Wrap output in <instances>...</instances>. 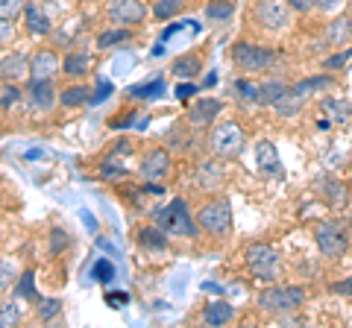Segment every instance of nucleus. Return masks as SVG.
I'll use <instances>...</instances> for the list:
<instances>
[{
  "mask_svg": "<svg viewBox=\"0 0 352 328\" xmlns=\"http://www.w3.org/2000/svg\"><path fill=\"white\" fill-rule=\"evenodd\" d=\"M314 244L326 261H338L349 253L352 229H349V223L340 220V217H326V220L314 226Z\"/></svg>",
  "mask_w": 352,
  "mask_h": 328,
  "instance_id": "f257e3e1",
  "label": "nucleus"
},
{
  "mask_svg": "<svg viewBox=\"0 0 352 328\" xmlns=\"http://www.w3.org/2000/svg\"><path fill=\"white\" fill-rule=\"evenodd\" d=\"M305 288L300 284H276L258 293V308L270 316H282V314H294L296 308H302L305 302Z\"/></svg>",
  "mask_w": 352,
  "mask_h": 328,
  "instance_id": "f03ea898",
  "label": "nucleus"
},
{
  "mask_svg": "<svg viewBox=\"0 0 352 328\" xmlns=\"http://www.w3.org/2000/svg\"><path fill=\"white\" fill-rule=\"evenodd\" d=\"M247 267L258 281H273L282 272V258L276 253V246L256 240V244L247 246Z\"/></svg>",
  "mask_w": 352,
  "mask_h": 328,
  "instance_id": "7ed1b4c3",
  "label": "nucleus"
},
{
  "mask_svg": "<svg viewBox=\"0 0 352 328\" xmlns=\"http://www.w3.org/2000/svg\"><path fill=\"white\" fill-rule=\"evenodd\" d=\"M244 129H241L235 120H223V124H214L212 135H208V147H212V152L217 159H238L241 150H244Z\"/></svg>",
  "mask_w": 352,
  "mask_h": 328,
  "instance_id": "20e7f679",
  "label": "nucleus"
},
{
  "mask_svg": "<svg viewBox=\"0 0 352 328\" xmlns=\"http://www.w3.org/2000/svg\"><path fill=\"white\" fill-rule=\"evenodd\" d=\"M252 21L267 32H285L294 24V9L285 3V0H256Z\"/></svg>",
  "mask_w": 352,
  "mask_h": 328,
  "instance_id": "39448f33",
  "label": "nucleus"
},
{
  "mask_svg": "<svg viewBox=\"0 0 352 328\" xmlns=\"http://www.w3.org/2000/svg\"><path fill=\"white\" fill-rule=\"evenodd\" d=\"M197 226L212 237H226L232 232V209H229V200H223V196L208 200L200 209V214H197Z\"/></svg>",
  "mask_w": 352,
  "mask_h": 328,
  "instance_id": "423d86ee",
  "label": "nucleus"
},
{
  "mask_svg": "<svg viewBox=\"0 0 352 328\" xmlns=\"http://www.w3.org/2000/svg\"><path fill=\"white\" fill-rule=\"evenodd\" d=\"M232 62H235V68H241L244 73H264V71H270L273 62H276V53L270 47L252 45V41H235Z\"/></svg>",
  "mask_w": 352,
  "mask_h": 328,
  "instance_id": "0eeeda50",
  "label": "nucleus"
},
{
  "mask_svg": "<svg viewBox=\"0 0 352 328\" xmlns=\"http://www.w3.org/2000/svg\"><path fill=\"white\" fill-rule=\"evenodd\" d=\"M156 223L162 226V232H170V235H182V237L197 235V223L188 217V209H185L182 200H173L170 205H164L156 214Z\"/></svg>",
  "mask_w": 352,
  "mask_h": 328,
  "instance_id": "6e6552de",
  "label": "nucleus"
},
{
  "mask_svg": "<svg viewBox=\"0 0 352 328\" xmlns=\"http://www.w3.org/2000/svg\"><path fill=\"white\" fill-rule=\"evenodd\" d=\"M109 18L120 27H132L147 18V6L141 0H112L109 3Z\"/></svg>",
  "mask_w": 352,
  "mask_h": 328,
  "instance_id": "1a4fd4ad",
  "label": "nucleus"
},
{
  "mask_svg": "<svg viewBox=\"0 0 352 328\" xmlns=\"http://www.w3.org/2000/svg\"><path fill=\"white\" fill-rule=\"evenodd\" d=\"M170 173V152L164 147H153L144 152V161H141V176L147 182H159Z\"/></svg>",
  "mask_w": 352,
  "mask_h": 328,
  "instance_id": "9d476101",
  "label": "nucleus"
},
{
  "mask_svg": "<svg viewBox=\"0 0 352 328\" xmlns=\"http://www.w3.org/2000/svg\"><path fill=\"white\" fill-rule=\"evenodd\" d=\"M323 196H326V205H329V209L340 211V214H344L349 205H352V188H349L346 182L332 179V176L323 179Z\"/></svg>",
  "mask_w": 352,
  "mask_h": 328,
  "instance_id": "9b49d317",
  "label": "nucleus"
},
{
  "mask_svg": "<svg viewBox=\"0 0 352 328\" xmlns=\"http://www.w3.org/2000/svg\"><path fill=\"white\" fill-rule=\"evenodd\" d=\"M220 112H223V103H220V100H214V97H200V100L188 108V124H194V126H212Z\"/></svg>",
  "mask_w": 352,
  "mask_h": 328,
  "instance_id": "f8f14e48",
  "label": "nucleus"
},
{
  "mask_svg": "<svg viewBox=\"0 0 352 328\" xmlns=\"http://www.w3.org/2000/svg\"><path fill=\"white\" fill-rule=\"evenodd\" d=\"M326 45L335 50L352 45V18L349 15H338L326 24Z\"/></svg>",
  "mask_w": 352,
  "mask_h": 328,
  "instance_id": "ddd939ff",
  "label": "nucleus"
},
{
  "mask_svg": "<svg viewBox=\"0 0 352 328\" xmlns=\"http://www.w3.org/2000/svg\"><path fill=\"white\" fill-rule=\"evenodd\" d=\"M56 71H59V59H56V53H50V50H38L36 56L30 59V76L32 80H50Z\"/></svg>",
  "mask_w": 352,
  "mask_h": 328,
  "instance_id": "4468645a",
  "label": "nucleus"
},
{
  "mask_svg": "<svg viewBox=\"0 0 352 328\" xmlns=\"http://www.w3.org/2000/svg\"><path fill=\"white\" fill-rule=\"evenodd\" d=\"M256 161H258V170L261 173H273V176H279L282 173V164H279V152L276 147L270 144V141H258L256 144Z\"/></svg>",
  "mask_w": 352,
  "mask_h": 328,
  "instance_id": "2eb2a0df",
  "label": "nucleus"
},
{
  "mask_svg": "<svg viewBox=\"0 0 352 328\" xmlns=\"http://www.w3.org/2000/svg\"><path fill=\"white\" fill-rule=\"evenodd\" d=\"M232 316H235L232 305H229L226 299H214V302L206 305L203 323H206V325H226V323H232Z\"/></svg>",
  "mask_w": 352,
  "mask_h": 328,
  "instance_id": "dca6fc26",
  "label": "nucleus"
},
{
  "mask_svg": "<svg viewBox=\"0 0 352 328\" xmlns=\"http://www.w3.org/2000/svg\"><path fill=\"white\" fill-rule=\"evenodd\" d=\"M320 108H323L329 124H349L352 106H349V100H344V97H326V100L320 103Z\"/></svg>",
  "mask_w": 352,
  "mask_h": 328,
  "instance_id": "f3484780",
  "label": "nucleus"
},
{
  "mask_svg": "<svg viewBox=\"0 0 352 328\" xmlns=\"http://www.w3.org/2000/svg\"><path fill=\"white\" fill-rule=\"evenodd\" d=\"M30 103L36 108H50L56 103V89L50 85V80H32L30 85Z\"/></svg>",
  "mask_w": 352,
  "mask_h": 328,
  "instance_id": "a211bd4d",
  "label": "nucleus"
},
{
  "mask_svg": "<svg viewBox=\"0 0 352 328\" xmlns=\"http://www.w3.org/2000/svg\"><path fill=\"white\" fill-rule=\"evenodd\" d=\"M335 76L332 73H317V76H308V80H300L296 85H291V89L300 94V97H308L314 91H323V89H335Z\"/></svg>",
  "mask_w": 352,
  "mask_h": 328,
  "instance_id": "6ab92c4d",
  "label": "nucleus"
},
{
  "mask_svg": "<svg viewBox=\"0 0 352 328\" xmlns=\"http://www.w3.org/2000/svg\"><path fill=\"white\" fill-rule=\"evenodd\" d=\"M30 71V62L21 56V53H12V56H6V59H0V80H21Z\"/></svg>",
  "mask_w": 352,
  "mask_h": 328,
  "instance_id": "aec40b11",
  "label": "nucleus"
},
{
  "mask_svg": "<svg viewBox=\"0 0 352 328\" xmlns=\"http://www.w3.org/2000/svg\"><path fill=\"white\" fill-rule=\"evenodd\" d=\"M302 106H305V97H300L294 89H288L276 103H273V108H276V115L282 117H294V115H300L302 112Z\"/></svg>",
  "mask_w": 352,
  "mask_h": 328,
  "instance_id": "412c9836",
  "label": "nucleus"
},
{
  "mask_svg": "<svg viewBox=\"0 0 352 328\" xmlns=\"http://www.w3.org/2000/svg\"><path fill=\"white\" fill-rule=\"evenodd\" d=\"M200 71H203V59L197 56V53H185V56L173 62V73L179 76V80H194Z\"/></svg>",
  "mask_w": 352,
  "mask_h": 328,
  "instance_id": "4be33fe9",
  "label": "nucleus"
},
{
  "mask_svg": "<svg viewBox=\"0 0 352 328\" xmlns=\"http://www.w3.org/2000/svg\"><path fill=\"white\" fill-rule=\"evenodd\" d=\"M288 89H291V85H285L282 80H267L264 85H258V100L256 103L258 106H273Z\"/></svg>",
  "mask_w": 352,
  "mask_h": 328,
  "instance_id": "5701e85b",
  "label": "nucleus"
},
{
  "mask_svg": "<svg viewBox=\"0 0 352 328\" xmlns=\"http://www.w3.org/2000/svg\"><path fill=\"white\" fill-rule=\"evenodd\" d=\"M235 15V0H208L206 6V18L214 21V24H223Z\"/></svg>",
  "mask_w": 352,
  "mask_h": 328,
  "instance_id": "b1692460",
  "label": "nucleus"
},
{
  "mask_svg": "<svg viewBox=\"0 0 352 328\" xmlns=\"http://www.w3.org/2000/svg\"><path fill=\"white\" fill-rule=\"evenodd\" d=\"M24 15H27V30H30V32H36V36H47V32H50V21H47V15H44L36 3L24 6Z\"/></svg>",
  "mask_w": 352,
  "mask_h": 328,
  "instance_id": "393cba45",
  "label": "nucleus"
},
{
  "mask_svg": "<svg viewBox=\"0 0 352 328\" xmlns=\"http://www.w3.org/2000/svg\"><path fill=\"white\" fill-rule=\"evenodd\" d=\"M62 71L68 76H85L88 73V56L85 53H71V56L62 62Z\"/></svg>",
  "mask_w": 352,
  "mask_h": 328,
  "instance_id": "a878e982",
  "label": "nucleus"
},
{
  "mask_svg": "<svg viewBox=\"0 0 352 328\" xmlns=\"http://www.w3.org/2000/svg\"><path fill=\"white\" fill-rule=\"evenodd\" d=\"M141 246H147V249H164L168 246V240H164V235H162V226L141 229Z\"/></svg>",
  "mask_w": 352,
  "mask_h": 328,
  "instance_id": "bb28decb",
  "label": "nucleus"
},
{
  "mask_svg": "<svg viewBox=\"0 0 352 328\" xmlns=\"http://www.w3.org/2000/svg\"><path fill=\"white\" fill-rule=\"evenodd\" d=\"M176 12H182V0H156V6H153V15L159 21L176 18Z\"/></svg>",
  "mask_w": 352,
  "mask_h": 328,
  "instance_id": "cd10ccee",
  "label": "nucleus"
},
{
  "mask_svg": "<svg viewBox=\"0 0 352 328\" xmlns=\"http://www.w3.org/2000/svg\"><path fill=\"white\" fill-rule=\"evenodd\" d=\"M200 176H203V182H200V188H217L220 185V167H217V161H208V164H200Z\"/></svg>",
  "mask_w": 352,
  "mask_h": 328,
  "instance_id": "c85d7f7f",
  "label": "nucleus"
},
{
  "mask_svg": "<svg viewBox=\"0 0 352 328\" xmlns=\"http://www.w3.org/2000/svg\"><path fill=\"white\" fill-rule=\"evenodd\" d=\"M62 106H68V108H74V106H82L85 100H88V91L82 89V85H71V89H65L62 91Z\"/></svg>",
  "mask_w": 352,
  "mask_h": 328,
  "instance_id": "c756f323",
  "label": "nucleus"
},
{
  "mask_svg": "<svg viewBox=\"0 0 352 328\" xmlns=\"http://www.w3.org/2000/svg\"><path fill=\"white\" fill-rule=\"evenodd\" d=\"M164 89L162 80H153V82H144V85H135V89H129V97H135V100H144V97H159Z\"/></svg>",
  "mask_w": 352,
  "mask_h": 328,
  "instance_id": "7c9ffc66",
  "label": "nucleus"
},
{
  "mask_svg": "<svg viewBox=\"0 0 352 328\" xmlns=\"http://www.w3.org/2000/svg\"><path fill=\"white\" fill-rule=\"evenodd\" d=\"M352 59V45L346 47V50H338L335 56H329L326 62H323V68L329 71V73H335V71H344V65Z\"/></svg>",
  "mask_w": 352,
  "mask_h": 328,
  "instance_id": "2f4dec72",
  "label": "nucleus"
},
{
  "mask_svg": "<svg viewBox=\"0 0 352 328\" xmlns=\"http://www.w3.org/2000/svg\"><path fill=\"white\" fill-rule=\"evenodd\" d=\"M126 38H129L126 30H109V32H103V36L97 38V45L106 50V47H115V45H120V41H126Z\"/></svg>",
  "mask_w": 352,
  "mask_h": 328,
  "instance_id": "473e14b6",
  "label": "nucleus"
},
{
  "mask_svg": "<svg viewBox=\"0 0 352 328\" xmlns=\"http://www.w3.org/2000/svg\"><path fill=\"white\" fill-rule=\"evenodd\" d=\"M311 3V9H317V12H323V15H335L344 9L346 0H308Z\"/></svg>",
  "mask_w": 352,
  "mask_h": 328,
  "instance_id": "72a5a7b5",
  "label": "nucleus"
},
{
  "mask_svg": "<svg viewBox=\"0 0 352 328\" xmlns=\"http://www.w3.org/2000/svg\"><path fill=\"white\" fill-rule=\"evenodd\" d=\"M21 12H24V0H0V18L15 21Z\"/></svg>",
  "mask_w": 352,
  "mask_h": 328,
  "instance_id": "f704fd0d",
  "label": "nucleus"
},
{
  "mask_svg": "<svg viewBox=\"0 0 352 328\" xmlns=\"http://www.w3.org/2000/svg\"><path fill=\"white\" fill-rule=\"evenodd\" d=\"M21 320V311L15 302H3L0 305V325H15Z\"/></svg>",
  "mask_w": 352,
  "mask_h": 328,
  "instance_id": "c9c22d12",
  "label": "nucleus"
},
{
  "mask_svg": "<svg viewBox=\"0 0 352 328\" xmlns=\"http://www.w3.org/2000/svg\"><path fill=\"white\" fill-rule=\"evenodd\" d=\"M235 89H238V94H241V100H252V103L258 100V85H252L250 80H238Z\"/></svg>",
  "mask_w": 352,
  "mask_h": 328,
  "instance_id": "e433bc0d",
  "label": "nucleus"
},
{
  "mask_svg": "<svg viewBox=\"0 0 352 328\" xmlns=\"http://www.w3.org/2000/svg\"><path fill=\"white\" fill-rule=\"evenodd\" d=\"M15 281V267L9 261H0V290H6Z\"/></svg>",
  "mask_w": 352,
  "mask_h": 328,
  "instance_id": "4c0bfd02",
  "label": "nucleus"
},
{
  "mask_svg": "<svg viewBox=\"0 0 352 328\" xmlns=\"http://www.w3.org/2000/svg\"><path fill=\"white\" fill-rule=\"evenodd\" d=\"M94 276H97V281L109 284L115 279V270H112V264H106V261H97V264H94Z\"/></svg>",
  "mask_w": 352,
  "mask_h": 328,
  "instance_id": "58836bf2",
  "label": "nucleus"
},
{
  "mask_svg": "<svg viewBox=\"0 0 352 328\" xmlns=\"http://www.w3.org/2000/svg\"><path fill=\"white\" fill-rule=\"evenodd\" d=\"M38 314H41V320H50L53 314H59V302L56 299H41Z\"/></svg>",
  "mask_w": 352,
  "mask_h": 328,
  "instance_id": "ea45409f",
  "label": "nucleus"
},
{
  "mask_svg": "<svg viewBox=\"0 0 352 328\" xmlns=\"http://www.w3.org/2000/svg\"><path fill=\"white\" fill-rule=\"evenodd\" d=\"M332 293H340V296H349V299H352V276L335 281V284H332Z\"/></svg>",
  "mask_w": 352,
  "mask_h": 328,
  "instance_id": "a19ab883",
  "label": "nucleus"
},
{
  "mask_svg": "<svg viewBox=\"0 0 352 328\" xmlns=\"http://www.w3.org/2000/svg\"><path fill=\"white\" fill-rule=\"evenodd\" d=\"M12 36H15L12 21H9V18H0V41H12Z\"/></svg>",
  "mask_w": 352,
  "mask_h": 328,
  "instance_id": "79ce46f5",
  "label": "nucleus"
},
{
  "mask_svg": "<svg viewBox=\"0 0 352 328\" xmlns=\"http://www.w3.org/2000/svg\"><path fill=\"white\" fill-rule=\"evenodd\" d=\"M285 3H288L294 12H300V15H305V12H311V3H308V0H285Z\"/></svg>",
  "mask_w": 352,
  "mask_h": 328,
  "instance_id": "37998d69",
  "label": "nucleus"
},
{
  "mask_svg": "<svg viewBox=\"0 0 352 328\" xmlns=\"http://www.w3.org/2000/svg\"><path fill=\"white\" fill-rule=\"evenodd\" d=\"M194 85L191 82H182V85H176V97H179V100H188V97H194Z\"/></svg>",
  "mask_w": 352,
  "mask_h": 328,
  "instance_id": "c03bdc74",
  "label": "nucleus"
},
{
  "mask_svg": "<svg viewBox=\"0 0 352 328\" xmlns=\"http://www.w3.org/2000/svg\"><path fill=\"white\" fill-rule=\"evenodd\" d=\"M115 89H112V82H106V80H100V89H97V94H94V103L97 100H103V97H109V94H112Z\"/></svg>",
  "mask_w": 352,
  "mask_h": 328,
  "instance_id": "a18cd8bd",
  "label": "nucleus"
},
{
  "mask_svg": "<svg viewBox=\"0 0 352 328\" xmlns=\"http://www.w3.org/2000/svg\"><path fill=\"white\" fill-rule=\"evenodd\" d=\"M100 173H103V176H124V167H115V164H103V167H100Z\"/></svg>",
  "mask_w": 352,
  "mask_h": 328,
  "instance_id": "49530a36",
  "label": "nucleus"
},
{
  "mask_svg": "<svg viewBox=\"0 0 352 328\" xmlns=\"http://www.w3.org/2000/svg\"><path fill=\"white\" fill-rule=\"evenodd\" d=\"M21 293H24V296H36V293H32V276L30 272L24 276V281H21Z\"/></svg>",
  "mask_w": 352,
  "mask_h": 328,
  "instance_id": "de8ad7c7",
  "label": "nucleus"
},
{
  "mask_svg": "<svg viewBox=\"0 0 352 328\" xmlns=\"http://www.w3.org/2000/svg\"><path fill=\"white\" fill-rule=\"evenodd\" d=\"M109 302H112L115 308H120V305L126 302V296H124V293H112V296H109Z\"/></svg>",
  "mask_w": 352,
  "mask_h": 328,
  "instance_id": "09e8293b",
  "label": "nucleus"
}]
</instances>
